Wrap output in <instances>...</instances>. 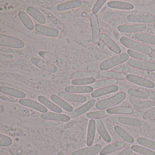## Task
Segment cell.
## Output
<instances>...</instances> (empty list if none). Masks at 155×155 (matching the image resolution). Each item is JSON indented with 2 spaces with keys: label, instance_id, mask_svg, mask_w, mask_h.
<instances>
[{
  "label": "cell",
  "instance_id": "1",
  "mask_svg": "<svg viewBox=\"0 0 155 155\" xmlns=\"http://www.w3.org/2000/svg\"><path fill=\"white\" fill-rule=\"evenodd\" d=\"M121 44L129 49L143 54L149 55L152 53V49L150 47L136 42L129 38L122 37L120 39Z\"/></svg>",
  "mask_w": 155,
  "mask_h": 155
},
{
  "label": "cell",
  "instance_id": "2",
  "mask_svg": "<svg viewBox=\"0 0 155 155\" xmlns=\"http://www.w3.org/2000/svg\"><path fill=\"white\" fill-rule=\"evenodd\" d=\"M126 97V93L121 91L109 98L97 101L96 103V107L99 110L105 109L118 105L124 101Z\"/></svg>",
  "mask_w": 155,
  "mask_h": 155
},
{
  "label": "cell",
  "instance_id": "3",
  "mask_svg": "<svg viewBox=\"0 0 155 155\" xmlns=\"http://www.w3.org/2000/svg\"><path fill=\"white\" fill-rule=\"evenodd\" d=\"M127 53H122L110 58L101 63L100 65V69L101 71H107L117 65L126 62L129 59Z\"/></svg>",
  "mask_w": 155,
  "mask_h": 155
},
{
  "label": "cell",
  "instance_id": "4",
  "mask_svg": "<svg viewBox=\"0 0 155 155\" xmlns=\"http://www.w3.org/2000/svg\"><path fill=\"white\" fill-rule=\"evenodd\" d=\"M0 45L2 47L16 49L23 48L25 43L20 39L5 34H0Z\"/></svg>",
  "mask_w": 155,
  "mask_h": 155
},
{
  "label": "cell",
  "instance_id": "5",
  "mask_svg": "<svg viewBox=\"0 0 155 155\" xmlns=\"http://www.w3.org/2000/svg\"><path fill=\"white\" fill-rule=\"evenodd\" d=\"M31 61L36 67L51 73H56L58 71V68L56 65L45 60L32 58L31 59Z\"/></svg>",
  "mask_w": 155,
  "mask_h": 155
},
{
  "label": "cell",
  "instance_id": "6",
  "mask_svg": "<svg viewBox=\"0 0 155 155\" xmlns=\"http://www.w3.org/2000/svg\"><path fill=\"white\" fill-rule=\"evenodd\" d=\"M90 19L92 30V40L94 43L97 44L99 42L101 38L100 31L97 17L96 14H91Z\"/></svg>",
  "mask_w": 155,
  "mask_h": 155
},
{
  "label": "cell",
  "instance_id": "7",
  "mask_svg": "<svg viewBox=\"0 0 155 155\" xmlns=\"http://www.w3.org/2000/svg\"><path fill=\"white\" fill-rule=\"evenodd\" d=\"M128 63L130 66L136 68L150 71H155V63L153 62L130 58L128 60Z\"/></svg>",
  "mask_w": 155,
  "mask_h": 155
},
{
  "label": "cell",
  "instance_id": "8",
  "mask_svg": "<svg viewBox=\"0 0 155 155\" xmlns=\"http://www.w3.org/2000/svg\"><path fill=\"white\" fill-rule=\"evenodd\" d=\"M126 79L128 81L132 82L134 84L149 88H153L155 87L153 82L147 79L136 75L128 74L126 76Z\"/></svg>",
  "mask_w": 155,
  "mask_h": 155
},
{
  "label": "cell",
  "instance_id": "9",
  "mask_svg": "<svg viewBox=\"0 0 155 155\" xmlns=\"http://www.w3.org/2000/svg\"><path fill=\"white\" fill-rule=\"evenodd\" d=\"M147 26L144 24L123 25L118 26V30L124 33H137L144 31L147 29Z\"/></svg>",
  "mask_w": 155,
  "mask_h": 155
},
{
  "label": "cell",
  "instance_id": "10",
  "mask_svg": "<svg viewBox=\"0 0 155 155\" xmlns=\"http://www.w3.org/2000/svg\"><path fill=\"white\" fill-rule=\"evenodd\" d=\"M19 103L22 106L31 108L43 113H47L48 111V108L43 105L29 99H21L19 101Z\"/></svg>",
  "mask_w": 155,
  "mask_h": 155
},
{
  "label": "cell",
  "instance_id": "11",
  "mask_svg": "<svg viewBox=\"0 0 155 155\" xmlns=\"http://www.w3.org/2000/svg\"><path fill=\"white\" fill-rule=\"evenodd\" d=\"M127 19L130 22L153 23L155 21L154 16L144 14H130L127 17Z\"/></svg>",
  "mask_w": 155,
  "mask_h": 155
},
{
  "label": "cell",
  "instance_id": "12",
  "mask_svg": "<svg viewBox=\"0 0 155 155\" xmlns=\"http://www.w3.org/2000/svg\"><path fill=\"white\" fill-rule=\"evenodd\" d=\"M41 117L46 120H56V121L68 122L71 120V117L68 115L55 112H47L42 113Z\"/></svg>",
  "mask_w": 155,
  "mask_h": 155
},
{
  "label": "cell",
  "instance_id": "13",
  "mask_svg": "<svg viewBox=\"0 0 155 155\" xmlns=\"http://www.w3.org/2000/svg\"><path fill=\"white\" fill-rule=\"evenodd\" d=\"M101 39L102 42L105 44L111 51L116 54H120L121 50L119 46L107 35L104 33H102L101 35Z\"/></svg>",
  "mask_w": 155,
  "mask_h": 155
},
{
  "label": "cell",
  "instance_id": "14",
  "mask_svg": "<svg viewBox=\"0 0 155 155\" xmlns=\"http://www.w3.org/2000/svg\"><path fill=\"white\" fill-rule=\"evenodd\" d=\"M95 103H96V101L95 100H91L80 107L76 109L71 112H69L68 116L72 118L78 117V116L84 114V113L87 111L91 109L94 106Z\"/></svg>",
  "mask_w": 155,
  "mask_h": 155
},
{
  "label": "cell",
  "instance_id": "15",
  "mask_svg": "<svg viewBox=\"0 0 155 155\" xmlns=\"http://www.w3.org/2000/svg\"><path fill=\"white\" fill-rule=\"evenodd\" d=\"M36 31L40 34L49 37H57L59 36V32L58 30L46 27L40 24H36L35 26Z\"/></svg>",
  "mask_w": 155,
  "mask_h": 155
},
{
  "label": "cell",
  "instance_id": "16",
  "mask_svg": "<svg viewBox=\"0 0 155 155\" xmlns=\"http://www.w3.org/2000/svg\"><path fill=\"white\" fill-rule=\"evenodd\" d=\"M58 96L63 99L73 102H85L87 100V97L83 95L67 93L64 91L59 92Z\"/></svg>",
  "mask_w": 155,
  "mask_h": 155
},
{
  "label": "cell",
  "instance_id": "17",
  "mask_svg": "<svg viewBox=\"0 0 155 155\" xmlns=\"http://www.w3.org/2000/svg\"><path fill=\"white\" fill-rule=\"evenodd\" d=\"M101 149L100 145H95L76 150L71 155H95L101 151Z\"/></svg>",
  "mask_w": 155,
  "mask_h": 155
},
{
  "label": "cell",
  "instance_id": "18",
  "mask_svg": "<svg viewBox=\"0 0 155 155\" xmlns=\"http://www.w3.org/2000/svg\"><path fill=\"white\" fill-rule=\"evenodd\" d=\"M118 89V87L116 85H112V86L104 87L94 91L91 93V96L93 98L98 97L106 94L116 92L117 91Z\"/></svg>",
  "mask_w": 155,
  "mask_h": 155
},
{
  "label": "cell",
  "instance_id": "19",
  "mask_svg": "<svg viewBox=\"0 0 155 155\" xmlns=\"http://www.w3.org/2000/svg\"><path fill=\"white\" fill-rule=\"evenodd\" d=\"M0 91L6 95H9L18 98L23 99L26 97V94L23 91L5 86H1L0 87Z\"/></svg>",
  "mask_w": 155,
  "mask_h": 155
},
{
  "label": "cell",
  "instance_id": "20",
  "mask_svg": "<svg viewBox=\"0 0 155 155\" xmlns=\"http://www.w3.org/2000/svg\"><path fill=\"white\" fill-rule=\"evenodd\" d=\"M65 91L69 93H87L92 92L93 88L91 86H71L67 87Z\"/></svg>",
  "mask_w": 155,
  "mask_h": 155
},
{
  "label": "cell",
  "instance_id": "21",
  "mask_svg": "<svg viewBox=\"0 0 155 155\" xmlns=\"http://www.w3.org/2000/svg\"><path fill=\"white\" fill-rule=\"evenodd\" d=\"M38 100L43 106H45L46 107L49 109L53 112L58 113H62V110L61 108L58 105H56L55 103L51 102L46 97L40 95L38 97Z\"/></svg>",
  "mask_w": 155,
  "mask_h": 155
},
{
  "label": "cell",
  "instance_id": "22",
  "mask_svg": "<svg viewBox=\"0 0 155 155\" xmlns=\"http://www.w3.org/2000/svg\"><path fill=\"white\" fill-rule=\"evenodd\" d=\"M96 129V121L93 119L90 120L89 122L87 134V145L88 147L92 146L93 144L95 138Z\"/></svg>",
  "mask_w": 155,
  "mask_h": 155
},
{
  "label": "cell",
  "instance_id": "23",
  "mask_svg": "<svg viewBox=\"0 0 155 155\" xmlns=\"http://www.w3.org/2000/svg\"><path fill=\"white\" fill-rule=\"evenodd\" d=\"M96 124L97 130L102 139L107 143L110 142L111 140V137L108 133L102 121L101 120L97 119L96 121Z\"/></svg>",
  "mask_w": 155,
  "mask_h": 155
},
{
  "label": "cell",
  "instance_id": "24",
  "mask_svg": "<svg viewBox=\"0 0 155 155\" xmlns=\"http://www.w3.org/2000/svg\"><path fill=\"white\" fill-rule=\"evenodd\" d=\"M125 143L122 141H117L110 144L103 148L100 152V155H106L124 147Z\"/></svg>",
  "mask_w": 155,
  "mask_h": 155
},
{
  "label": "cell",
  "instance_id": "25",
  "mask_svg": "<svg viewBox=\"0 0 155 155\" xmlns=\"http://www.w3.org/2000/svg\"><path fill=\"white\" fill-rule=\"evenodd\" d=\"M99 73L95 71H81L74 72L71 75V78L72 79L86 78H99Z\"/></svg>",
  "mask_w": 155,
  "mask_h": 155
},
{
  "label": "cell",
  "instance_id": "26",
  "mask_svg": "<svg viewBox=\"0 0 155 155\" xmlns=\"http://www.w3.org/2000/svg\"><path fill=\"white\" fill-rule=\"evenodd\" d=\"M27 12L40 24L46 23V19L44 15L34 7H29L27 9Z\"/></svg>",
  "mask_w": 155,
  "mask_h": 155
},
{
  "label": "cell",
  "instance_id": "27",
  "mask_svg": "<svg viewBox=\"0 0 155 155\" xmlns=\"http://www.w3.org/2000/svg\"><path fill=\"white\" fill-rule=\"evenodd\" d=\"M51 99L55 104H57L58 106H59L68 112H71L73 111V107L70 104L66 102L63 99L57 96V95L53 94L51 95Z\"/></svg>",
  "mask_w": 155,
  "mask_h": 155
},
{
  "label": "cell",
  "instance_id": "28",
  "mask_svg": "<svg viewBox=\"0 0 155 155\" xmlns=\"http://www.w3.org/2000/svg\"><path fill=\"white\" fill-rule=\"evenodd\" d=\"M108 114H131L134 111L131 108L124 106H117L108 108L106 110Z\"/></svg>",
  "mask_w": 155,
  "mask_h": 155
},
{
  "label": "cell",
  "instance_id": "29",
  "mask_svg": "<svg viewBox=\"0 0 155 155\" xmlns=\"http://www.w3.org/2000/svg\"><path fill=\"white\" fill-rule=\"evenodd\" d=\"M99 74L103 78L112 79L123 80L126 78L127 75L122 72H115L109 71H100Z\"/></svg>",
  "mask_w": 155,
  "mask_h": 155
},
{
  "label": "cell",
  "instance_id": "30",
  "mask_svg": "<svg viewBox=\"0 0 155 155\" xmlns=\"http://www.w3.org/2000/svg\"><path fill=\"white\" fill-rule=\"evenodd\" d=\"M108 6L112 8L130 10L134 8V6L130 3L120 1H110L108 3Z\"/></svg>",
  "mask_w": 155,
  "mask_h": 155
},
{
  "label": "cell",
  "instance_id": "31",
  "mask_svg": "<svg viewBox=\"0 0 155 155\" xmlns=\"http://www.w3.org/2000/svg\"><path fill=\"white\" fill-rule=\"evenodd\" d=\"M82 5V2L80 1H71L61 3L58 5L57 10L58 11H64L72 8H79Z\"/></svg>",
  "mask_w": 155,
  "mask_h": 155
},
{
  "label": "cell",
  "instance_id": "32",
  "mask_svg": "<svg viewBox=\"0 0 155 155\" xmlns=\"http://www.w3.org/2000/svg\"><path fill=\"white\" fill-rule=\"evenodd\" d=\"M19 18L23 25L29 30L32 31L34 29V25L33 21L28 15L23 11H21L18 13Z\"/></svg>",
  "mask_w": 155,
  "mask_h": 155
},
{
  "label": "cell",
  "instance_id": "33",
  "mask_svg": "<svg viewBox=\"0 0 155 155\" xmlns=\"http://www.w3.org/2000/svg\"><path fill=\"white\" fill-rule=\"evenodd\" d=\"M135 38L138 40L149 44L155 45V36L143 32H139L135 35Z\"/></svg>",
  "mask_w": 155,
  "mask_h": 155
},
{
  "label": "cell",
  "instance_id": "34",
  "mask_svg": "<svg viewBox=\"0 0 155 155\" xmlns=\"http://www.w3.org/2000/svg\"><path fill=\"white\" fill-rule=\"evenodd\" d=\"M118 81L116 79L103 80L98 81L94 83L91 84L90 86L93 88H97L101 87H108V86L115 85L117 84Z\"/></svg>",
  "mask_w": 155,
  "mask_h": 155
},
{
  "label": "cell",
  "instance_id": "35",
  "mask_svg": "<svg viewBox=\"0 0 155 155\" xmlns=\"http://www.w3.org/2000/svg\"><path fill=\"white\" fill-rule=\"evenodd\" d=\"M114 130L116 133L124 140L130 143L134 142V139L133 137L130 135L126 130H124L122 128L119 126H116L114 127Z\"/></svg>",
  "mask_w": 155,
  "mask_h": 155
},
{
  "label": "cell",
  "instance_id": "36",
  "mask_svg": "<svg viewBox=\"0 0 155 155\" xmlns=\"http://www.w3.org/2000/svg\"><path fill=\"white\" fill-rule=\"evenodd\" d=\"M127 53L131 58L138 60L143 61H149L151 60L150 56L147 54H143L140 52H137L131 50L129 49L127 51Z\"/></svg>",
  "mask_w": 155,
  "mask_h": 155
},
{
  "label": "cell",
  "instance_id": "37",
  "mask_svg": "<svg viewBox=\"0 0 155 155\" xmlns=\"http://www.w3.org/2000/svg\"><path fill=\"white\" fill-rule=\"evenodd\" d=\"M118 120L122 124L130 125V126L139 127L142 125V122L139 120L128 117H120Z\"/></svg>",
  "mask_w": 155,
  "mask_h": 155
},
{
  "label": "cell",
  "instance_id": "38",
  "mask_svg": "<svg viewBox=\"0 0 155 155\" xmlns=\"http://www.w3.org/2000/svg\"><path fill=\"white\" fill-rule=\"evenodd\" d=\"M96 81V79L93 78H86L78 79L72 80L71 83L72 85L76 86H82L88 85L94 83Z\"/></svg>",
  "mask_w": 155,
  "mask_h": 155
},
{
  "label": "cell",
  "instance_id": "39",
  "mask_svg": "<svg viewBox=\"0 0 155 155\" xmlns=\"http://www.w3.org/2000/svg\"><path fill=\"white\" fill-rule=\"evenodd\" d=\"M132 150L140 154L145 155H155V152L150 150L144 147L137 145H133L131 147Z\"/></svg>",
  "mask_w": 155,
  "mask_h": 155
},
{
  "label": "cell",
  "instance_id": "40",
  "mask_svg": "<svg viewBox=\"0 0 155 155\" xmlns=\"http://www.w3.org/2000/svg\"><path fill=\"white\" fill-rule=\"evenodd\" d=\"M108 113L105 110L95 111V112H89L87 114V117L89 118L99 119L103 118L108 116Z\"/></svg>",
  "mask_w": 155,
  "mask_h": 155
},
{
  "label": "cell",
  "instance_id": "41",
  "mask_svg": "<svg viewBox=\"0 0 155 155\" xmlns=\"http://www.w3.org/2000/svg\"><path fill=\"white\" fill-rule=\"evenodd\" d=\"M128 93L130 96L141 99H147L148 97L147 94L146 92L134 88H130L128 90Z\"/></svg>",
  "mask_w": 155,
  "mask_h": 155
},
{
  "label": "cell",
  "instance_id": "42",
  "mask_svg": "<svg viewBox=\"0 0 155 155\" xmlns=\"http://www.w3.org/2000/svg\"><path fill=\"white\" fill-rule=\"evenodd\" d=\"M139 144L144 147L155 150V141L143 137H139L137 140Z\"/></svg>",
  "mask_w": 155,
  "mask_h": 155
},
{
  "label": "cell",
  "instance_id": "43",
  "mask_svg": "<svg viewBox=\"0 0 155 155\" xmlns=\"http://www.w3.org/2000/svg\"><path fill=\"white\" fill-rule=\"evenodd\" d=\"M155 106V102L151 101H142L136 104L134 106L135 109H141L147 108Z\"/></svg>",
  "mask_w": 155,
  "mask_h": 155
},
{
  "label": "cell",
  "instance_id": "44",
  "mask_svg": "<svg viewBox=\"0 0 155 155\" xmlns=\"http://www.w3.org/2000/svg\"><path fill=\"white\" fill-rule=\"evenodd\" d=\"M12 143V140L10 137L3 134L0 135V146L1 147H9Z\"/></svg>",
  "mask_w": 155,
  "mask_h": 155
},
{
  "label": "cell",
  "instance_id": "45",
  "mask_svg": "<svg viewBox=\"0 0 155 155\" xmlns=\"http://www.w3.org/2000/svg\"><path fill=\"white\" fill-rule=\"evenodd\" d=\"M39 55L41 57H42L45 60L48 61H55L56 60V57L55 55L53 53L50 52H47V51H41L39 52Z\"/></svg>",
  "mask_w": 155,
  "mask_h": 155
},
{
  "label": "cell",
  "instance_id": "46",
  "mask_svg": "<svg viewBox=\"0 0 155 155\" xmlns=\"http://www.w3.org/2000/svg\"><path fill=\"white\" fill-rule=\"evenodd\" d=\"M106 0H98L96 2L92 8L93 14H96L99 11L101 8V7L106 3Z\"/></svg>",
  "mask_w": 155,
  "mask_h": 155
},
{
  "label": "cell",
  "instance_id": "47",
  "mask_svg": "<svg viewBox=\"0 0 155 155\" xmlns=\"http://www.w3.org/2000/svg\"><path fill=\"white\" fill-rule=\"evenodd\" d=\"M155 115V107L147 111L142 116L143 119L147 120Z\"/></svg>",
  "mask_w": 155,
  "mask_h": 155
},
{
  "label": "cell",
  "instance_id": "48",
  "mask_svg": "<svg viewBox=\"0 0 155 155\" xmlns=\"http://www.w3.org/2000/svg\"><path fill=\"white\" fill-rule=\"evenodd\" d=\"M132 151V150L131 148L128 147L116 155H130L131 154Z\"/></svg>",
  "mask_w": 155,
  "mask_h": 155
},
{
  "label": "cell",
  "instance_id": "49",
  "mask_svg": "<svg viewBox=\"0 0 155 155\" xmlns=\"http://www.w3.org/2000/svg\"><path fill=\"white\" fill-rule=\"evenodd\" d=\"M148 96L150 98H151L153 101L155 102V91H150L148 92Z\"/></svg>",
  "mask_w": 155,
  "mask_h": 155
},
{
  "label": "cell",
  "instance_id": "50",
  "mask_svg": "<svg viewBox=\"0 0 155 155\" xmlns=\"http://www.w3.org/2000/svg\"><path fill=\"white\" fill-rule=\"evenodd\" d=\"M153 28H154L155 29V22H154V23H153Z\"/></svg>",
  "mask_w": 155,
  "mask_h": 155
},
{
  "label": "cell",
  "instance_id": "51",
  "mask_svg": "<svg viewBox=\"0 0 155 155\" xmlns=\"http://www.w3.org/2000/svg\"><path fill=\"white\" fill-rule=\"evenodd\" d=\"M140 155V154H137V155Z\"/></svg>",
  "mask_w": 155,
  "mask_h": 155
}]
</instances>
